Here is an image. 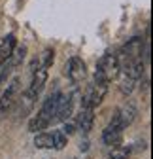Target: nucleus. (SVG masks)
<instances>
[{
    "mask_svg": "<svg viewBox=\"0 0 153 159\" xmlns=\"http://www.w3.org/2000/svg\"><path fill=\"white\" fill-rule=\"evenodd\" d=\"M51 136H53V148L55 150H63L66 146V134L63 131H53Z\"/></svg>",
    "mask_w": 153,
    "mask_h": 159,
    "instance_id": "nucleus-15",
    "label": "nucleus"
},
{
    "mask_svg": "<svg viewBox=\"0 0 153 159\" xmlns=\"http://www.w3.org/2000/svg\"><path fill=\"white\" fill-rule=\"evenodd\" d=\"M59 97H61V91H55V93H51L44 101V104H42L40 112H38V116H34L30 119V123H28V131L30 133H40V131H44V129H47L51 125V121L55 119L57 104H59Z\"/></svg>",
    "mask_w": 153,
    "mask_h": 159,
    "instance_id": "nucleus-1",
    "label": "nucleus"
},
{
    "mask_svg": "<svg viewBox=\"0 0 153 159\" xmlns=\"http://www.w3.org/2000/svg\"><path fill=\"white\" fill-rule=\"evenodd\" d=\"M63 133H64L66 136H70V134L74 133V125H72V123H66V125H64V129H63Z\"/></svg>",
    "mask_w": 153,
    "mask_h": 159,
    "instance_id": "nucleus-18",
    "label": "nucleus"
},
{
    "mask_svg": "<svg viewBox=\"0 0 153 159\" xmlns=\"http://www.w3.org/2000/svg\"><path fill=\"white\" fill-rule=\"evenodd\" d=\"M129 155H130V148H127V146H111V150H110V159H129Z\"/></svg>",
    "mask_w": 153,
    "mask_h": 159,
    "instance_id": "nucleus-14",
    "label": "nucleus"
},
{
    "mask_svg": "<svg viewBox=\"0 0 153 159\" xmlns=\"http://www.w3.org/2000/svg\"><path fill=\"white\" fill-rule=\"evenodd\" d=\"M34 146L40 148V150H51L53 148V136H51V133H36Z\"/></svg>",
    "mask_w": 153,
    "mask_h": 159,
    "instance_id": "nucleus-12",
    "label": "nucleus"
},
{
    "mask_svg": "<svg viewBox=\"0 0 153 159\" xmlns=\"http://www.w3.org/2000/svg\"><path fill=\"white\" fill-rule=\"evenodd\" d=\"M53 61H55V51L51 48H46L44 53H42V66L44 68H49L53 65Z\"/></svg>",
    "mask_w": 153,
    "mask_h": 159,
    "instance_id": "nucleus-16",
    "label": "nucleus"
},
{
    "mask_svg": "<svg viewBox=\"0 0 153 159\" xmlns=\"http://www.w3.org/2000/svg\"><path fill=\"white\" fill-rule=\"evenodd\" d=\"M93 123H94V110L83 108L81 114L78 116V127H80L83 133H89V131L93 129Z\"/></svg>",
    "mask_w": 153,
    "mask_h": 159,
    "instance_id": "nucleus-11",
    "label": "nucleus"
},
{
    "mask_svg": "<svg viewBox=\"0 0 153 159\" xmlns=\"http://www.w3.org/2000/svg\"><path fill=\"white\" fill-rule=\"evenodd\" d=\"M134 85H136V80H132V78L121 74V80H119V91H121L125 97H129L132 91H134Z\"/></svg>",
    "mask_w": 153,
    "mask_h": 159,
    "instance_id": "nucleus-13",
    "label": "nucleus"
},
{
    "mask_svg": "<svg viewBox=\"0 0 153 159\" xmlns=\"http://www.w3.org/2000/svg\"><path fill=\"white\" fill-rule=\"evenodd\" d=\"M123 131H125V127L119 123V119L113 116V119L110 121V125L102 131V142L106 146H117V144H121V140H123Z\"/></svg>",
    "mask_w": 153,
    "mask_h": 159,
    "instance_id": "nucleus-6",
    "label": "nucleus"
},
{
    "mask_svg": "<svg viewBox=\"0 0 153 159\" xmlns=\"http://www.w3.org/2000/svg\"><path fill=\"white\" fill-rule=\"evenodd\" d=\"M136 106H132V104H127V106H123L119 112H116V117L119 119V123L123 125V127H129L132 121H134V117H136Z\"/></svg>",
    "mask_w": 153,
    "mask_h": 159,
    "instance_id": "nucleus-10",
    "label": "nucleus"
},
{
    "mask_svg": "<svg viewBox=\"0 0 153 159\" xmlns=\"http://www.w3.org/2000/svg\"><path fill=\"white\" fill-rule=\"evenodd\" d=\"M46 82H47V68H44V66H40L38 70H34V74H32V82H30V85H28V89L23 93V102H27V112L32 108V104L38 101V97H40V93L44 91V87H46Z\"/></svg>",
    "mask_w": 153,
    "mask_h": 159,
    "instance_id": "nucleus-3",
    "label": "nucleus"
},
{
    "mask_svg": "<svg viewBox=\"0 0 153 159\" xmlns=\"http://www.w3.org/2000/svg\"><path fill=\"white\" fill-rule=\"evenodd\" d=\"M10 72H11V65H10L8 68H4L2 72H0V87H2V84H6V82H8V76H10Z\"/></svg>",
    "mask_w": 153,
    "mask_h": 159,
    "instance_id": "nucleus-17",
    "label": "nucleus"
},
{
    "mask_svg": "<svg viewBox=\"0 0 153 159\" xmlns=\"http://www.w3.org/2000/svg\"><path fill=\"white\" fill-rule=\"evenodd\" d=\"M72 110H74V101L72 97L68 95H63L59 97V104H57V112H55V119L57 121H66V119L72 116Z\"/></svg>",
    "mask_w": 153,
    "mask_h": 159,
    "instance_id": "nucleus-9",
    "label": "nucleus"
},
{
    "mask_svg": "<svg viewBox=\"0 0 153 159\" xmlns=\"http://www.w3.org/2000/svg\"><path fill=\"white\" fill-rule=\"evenodd\" d=\"M117 74H119V59H117V53H106L100 61H98V65H97L94 82H106V84H110Z\"/></svg>",
    "mask_w": 153,
    "mask_h": 159,
    "instance_id": "nucleus-2",
    "label": "nucleus"
},
{
    "mask_svg": "<svg viewBox=\"0 0 153 159\" xmlns=\"http://www.w3.org/2000/svg\"><path fill=\"white\" fill-rule=\"evenodd\" d=\"M66 76L70 78L72 84H80V82H83V80H85L87 66H85V63H83L81 57H78V55L70 57V61L66 63Z\"/></svg>",
    "mask_w": 153,
    "mask_h": 159,
    "instance_id": "nucleus-7",
    "label": "nucleus"
},
{
    "mask_svg": "<svg viewBox=\"0 0 153 159\" xmlns=\"http://www.w3.org/2000/svg\"><path fill=\"white\" fill-rule=\"evenodd\" d=\"M108 87H110V84H106V82H93V85L83 95L81 106L83 108H91V110L100 106L102 101H104V97H106V93H108Z\"/></svg>",
    "mask_w": 153,
    "mask_h": 159,
    "instance_id": "nucleus-5",
    "label": "nucleus"
},
{
    "mask_svg": "<svg viewBox=\"0 0 153 159\" xmlns=\"http://www.w3.org/2000/svg\"><path fill=\"white\" fill-rule=\"evenodd\" d=\"M19 87H21V80L19 78H13L8 89L2 93V97H0V119H4L11 114L15 102H17V95H19Z\"/></svg>",
    "mask_w": 153,
    "mask_h": 159,
    "instance_id": "nucleus-4",
    "label": "nucleus"
},
{
    "mask_svg": "<svg viewBox=\"0 0 153 159\" xmlns=\"http://www.w3.org/2000/svg\"><path fill=\"white\" fill-rule=\"evenodd\" d=\"M15 46H17L15 34H8V36H4L2 40H0V68L10 61V57H11Z\"/></svg>",
    "mask_w": 153,
    "mask_h": 159,
    "instance_id": "nucleus-8",
    "label": "nucleus"
}]
</instances>
